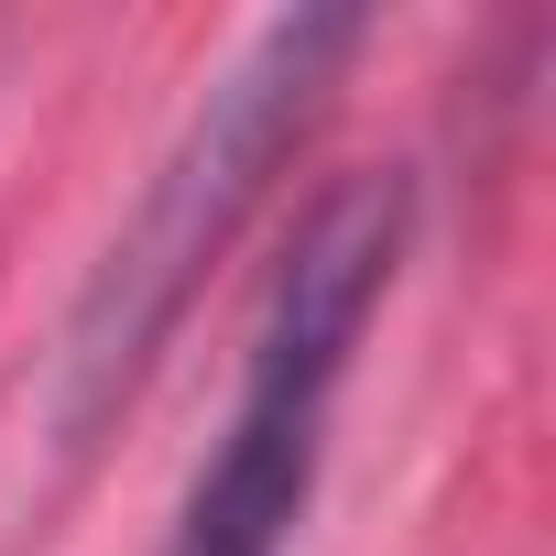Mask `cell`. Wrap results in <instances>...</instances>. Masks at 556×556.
<instances>
[{
	"label": "cell",
	"mask_w": 556,
	"mask_h": 556,
	"mask_svg": "<svg viewBox=\"0 0 556 556\" xmlns=\"http://www.w3.org/2000/svg\"><path fill=\"white\" fill-rule=\"evenodd\" d=\"M350 45H361L350 12H285V23H262L251 55L207 88V110L186 121L175 164L153 175L131 240H110L99 285H88V306H77V328H66V426H77V437L142 382L153 339L186 317L207 251H229L240 207L262 197L273 164H285V142L306 131V110H317V88L339 77Z\"/></svg>",
	"instance_id": "cell-1"
},
{
	"label": "cell",
	"mask_w": 556,
	"mask_h": 556,
	"mask_svg": "<svg viewBox=\"0 0 556 556\" xmlns=\"http://www.w3.org/2000/svg\"><path fill=\"white\" fill-rule=\"evenodd\" d=\"M393 251H404V186L393 175H350V186L317 197V218L295 229L285 273L262 295L229 437L207 447L164 556H285V534L306 513V480H317L328 393H339V371L371 328V295L393 285Z\"/></svg>",
	"instance_id": "cell-2"
}]
</instances>
